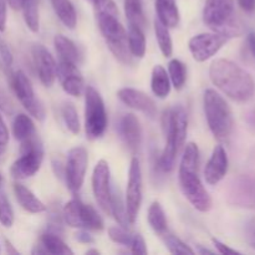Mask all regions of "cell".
Here are the masks:
<instances>
[{"label": "cell", "mask_w": 255, "mask_h": 255, "mask_svg": "<svg viewBox=\"0 0 255 255\" xmlns=\"http://www.w3.org/2000/svg\"><path fill=\"white\" fill-rule=\"evenodd\" d=\"M209 77L214 86L233 101L244 104L253 99L255 92L253 76L231 60H214L209 67Z\"/></svg>", "instance_id": "6da1fadb"}, {"label": "cell", "mask_w": 255, "mask_h": 255, "mask_svg": "<svg viewBox=\"0 0 255 255\" xmlns=\"http://www.w3.org/2000/svg\"><path fill=\"white\" fill-rule=\"evenodd\" d=\"M95 15L99 29L114 56L124 65L132 64L127 32L120 21L117 5L114 0H95Z\"/></svg>", "instance_id": "7a4b0ae2"}, {"label": "cell", "mask_w": 255, "mask_h": 255, "mask_svg": "<svg viewBox=\"0 0 255 255\" xmlns=\"http://www.w3.org/2000/svg\"><path fill=\"white\" fill-rule=\"evenodd\" d=\"M199 149L194 142L186 144L179 164L178 179L183 196L199 212H208L212 208V198L204 188L198 173Z\"/></svg>", "instance_id": "3957f363"}, {"label": "cell", "mask_w": 255, "mask_h": 255, "mask_svg": "<svg viewBox=\"0 0 255 255\" xmlns=\"http://www.w3.org/2000/svg\"><path fill=\"white\" fill-rule=\"evenodd\" d=\"M162 129L166 137V146L158 159V167L162 172L173 171L178 152L184 146L188 129V115L184 107L177 106L167 109L162 115Z\"/></svg>", "instance_id": "277c9868"}, {"label": "cell", "mask_w": 255, "mask_h": 255, "mask_svg": "<svg viewBox=\"0 0 255 255\" xmlns=\"http://www.w3.org/2000/svg\"><path fill=\"white\" fill-rule=\"evenodd\" d=\"M204 114L213 136L219 141H227L233 131V114L231 106L219 92L207 89L203 96Z\"/></svg>", "instance_id": "5b68a950"}, {"label": "cell", "mask_w": 255, "mask_h": 255, "mask_svg": "<svg viewBox=\"0 0 255 255\" xmlns=\"http://www.w3.org/2000/svg\"><path fill=\"white\" fill-rule=\"evenodd\" d=\"M203 21L214 32L236 37L243 34V27L234 17V0H206Z\"/></svg>", "instance_id": "8992f818"}, {"label": "cell", "mask_w": 255, "mask_h": 255, "mask_svg": "<svg viewBox=\"0 0 255 255\" xmlns=\"http://www.w3.org/2000/svg\"><path fill=\"white\" fill-rule=\"evenodd\" d=\"M44 159V148L36 133L21 142L20 157L11 164L10 173L15 179H26L40 169Z\"/></svg>", "instance_id": "52a82bcc"}, {"label": "cell", "mask_w": 255, "mask_h": 255, "mask_svg": "<svg viewBox=\"0 0 255 255\" xmlns=\"http://www.w3.org/2000/svg\"><path fill=\"white\" fill-rule=\"evenodd\" d=\"M107 128V112L101 95L92 86L85 89V131L89 139L104 136Z\"/></svg>", "instance_id": "ba28073f"}, {"label": "cell", "mask_w": 255, "mask_h": 255, "mask_svg": "<svg viewBox=\"0 0 255 255\" xmlns=\"http://www.w3.org/2000/svg\"><path fill=\"white\" fill-rule=\"evenodd\" d=\"M10 84L16 95L17 100L21 102L27 112L39 121H44L45 107L34 92L31 81L22 71L17 70L10 77Z\"/></svg>", "instance_id": "9c48e42d"}, {"label": "cell", "mask_w": 255, "mask_h": 255, "mask_svg": "<svg viewBox=\"0 0 255 255\" xmlns=\"http://www.w3.org/2000/svg\"><path fill=\"white\" fill-rule=\"evenodd\" d=\"M89 156L84 147H74L67 153L64 176L66 179L67 188L76 194L84 184L87 171Z\"/></svg>", "instance_id": "30bf717a"}, {"label": "cell", "mask_w": 255, "mask_h": 255, "mask_svg": "<svg viewBox=\"0 0 255 255\" xmlns=\"http://www.w3.org/2000/svg\"><path fill=\"white\" fill-rule=\"evenodd\" d=\"M126 211L129 223L136 222L142 203V172L139 161L134 157L131 161L128 172V182L126 189Z\"/></svg>", "instance_id": "8fae6325"}, {"label": "cell", "mask_w": 255, "mask_h": 255, "mask_svg": "<svg viewBox=\"0 0 255 255\" xmlns=\"http://www.w3.org/2000/svg\"><path fill=\"white\" fill-rule=\"evenodd\" d=\"M229 37L219 32H203L189 40V51L196 61L204 62L228 42Z\"/></svg>", "instance_id": "7c38bea8"}, {"label": "cell", "mask_w": 255, "mask_h": 255, "mask_svg": "<svg viewBox=\"0 0 255 255\" xmlns=\"http://www.w3.org/2000/svg\"><path fill=\"white\" fill-rule=\"evenodd\" d=\"M111 173L107 161L100 159L92 173V191L100 208L111 214Z\"/></svg>", "instance_id": "4fadbf2b"}, {"label": "cell", "mask_w": 255, "mask_h": 255, "mask_svg": "<svg viewBox=\"0 0 255 255\" xmlns=\"http://www.w3.org/2000/svg\"><path fill=\"white\" fill-rule=\"evenodd\" d=\"M56 76L66 94L75 97L81 96L85 89V84L84 77H82L80 70L77 69L76 64L60 60L56 67Z\"/></svg>", "instance_id": "5bb4252c"}, {"label": "cell", "mask_w": 255, "mask_h": 255, "mask_svg": "<svg viewBox=\"0 0 255 255\" xmlns=\"http://www.w3.org/2000/svg\"><path fill=\"white\" fill-rule=\"evenodd\" d=\"M31 54L40 81L45 87H51L55 82L57 67L54 57L46 47L40 44L32 46Z\"/></svg>", "instance_id": "9a60e30c"}, {"label": "cell", "mask_w": 255, "mask_h": 255, "mask_svg": "<svg viewBox=\"0 0 255 255\" xmlns=\"http://www.w3.org/2000/svg\"><path fill=\"white\" fill-rule=\"evenodd\" d=\"M229 202L238 207H251L255 206V176L238 177L234 179L229 189Z\"/></svg>", "instance_id": "2e32d148"}, {"label": "cell", "mask_w": 255, "mask_h": 255, "mask_svg": "<svg viewBox=\"0 0 255 255\" xmlns=\"http://www.w3.org/2000/svg\"><path fill=\"white\" fill-rule=\"evenodd\" d=\"M119 99L124 102L126 106L137 110L143 115L148 116L149 119H154L157 116V106L153 100L139 90L125 87L117 92Z\"/></svg>", "instance_id": "e0dca14e"}, {"label": "cell", "mask_w": 255, "mask_h": 255, "mask_svg": "<svg viewBox=\"0 0 255 255\" xmlns=\"http://www.w3.org/2000/svg\"><path fill=\"white\" fill-rule=\"evenodd\" d=\"M228 154L223 146H216L211 158L204 168V179L211 186H216L226 177L228 172Z\"/></svg>", "instance_id": "ac0fdd59"}, {"label": "cell", "mask_w": 255, "mask_h": 255, "mask_svg": "<svg viewBox=\"0 0 255 255\" xmlns=\"http://www.w3.org/2000/svg\"><path fill=\"white\" fill-rule=\"evenodd\" d=\"M119 133L127 148L132 152H136L141 144L142 131L139 121L133 114H127L120 120Z\"/></svg>", "instance_id": "d6986e66"}, {"label": "cell", "mask_w": 255, "mask_h": 255, "mask_svg": "<svg viewBox=\"0 0 255 255\" xmlns=\"http://www.w3.org/2000/svg\"><path fill=\"white\" fill-rule=\"evenodd\" d=\"M14 193L16 197V201L19 202V204L25 211L30 212V213H42V212L46 211V206L27 187L20 183H15Z\"/></svg>", "instance_id": "ffe728a7"}, {"label": "cell", "mask_w": 255, "mask_h": 255, "mask_svg": "<svg viewBox=\"0 0 255 255\" xmlns=\"http://www.w3.org/2000/svg\"><path fill=\"white\" fill-rule=\"evenodd\" d=\"M156 12L159 21L167 27L178 26L181 16L176 0H156Z\"/></svg>", "instance_id": "44dd1931"}, {"label": "cell", "mask_w": 255, "mask_h": 255, "mask_svg": "<svg viewBox=\"0 0 255 255\" xmlns=\"http://www.w3.org/2000/svg\"><path fill=\"white\" fill-rule=\"evenodd\" d=\"M151 89L158 99H166L171 92V80L164 67L161 65H156L152 70Z\"/></svg>", "instance_id": "7402d4cb"}, {"label": "cell", "mask_w": 255, "mask_h": 255, "mask_svg": "<svg viewBox=\"0 0 255 255\" xmlns=\"http://www.w3.org/2000/svg\"><path fill=\"white\" fill-rule=\"evenodd\" d=\"M54 46L56 50L57 55L60 56V60L64 61L72 62V64H79L80 54L77 46L72 40L64 35H56L54 39Z\"/></svg>", "instance_id": "603a6c76"}, {"label": "cell", "mask_w": 255, "mask_h": 255, "mask_svg": "<svg viewBox=\"0 0 255 255\" xmlns=\"http://www.w3.org/2000/svg\"><path fill=\"white\" fill-rule=\"evenodd\" d=\"M50 2L60 21L69 29H75L77 24V15L72 2L70 0H50Z\"/></svg>", "instance_id": "cb8c5ba5"}, {"label": "cell", "mask_w": 255, "mask_h": 255, "mask_svg": "<svg viewBox=\"0 0 255 255\" xmlns=\"http://www.w3.org/2000/svg\"><path fill=\"white\" fill-rule=\"evenodd\" d=\"M144 29L137 26V25H128V32H127V40H128V47L132 56L143 57L146 54V36H144Z\"/></svg>", "instance_id": "d4e9b609"}, {"label": "cell", "mask_w": 255, "mask_h": 255, "mask_svg": "<svg viewBox=\"0 0 255 255\" xmlns=\"http://www.w3.org/2000/svg\"><path fill=\"white\" fill-rule=\"evenodd\" d=\"M111 214L115 217L120 226L127 228L128 224H131L128 221V217H127L126 201L122 197L121 189L119 187L111 188Z\"/></svg>", "instance_id": "484cf974"}, {"label": "cell", "mask_w": 255, "mask_h": 255, "mask_svg": "<svg viewBox=\"0 0 255 255\" xmlns=\"http://www.w3.org/2000/svg\"><path fill=\"white\" fill-rule=\"evenodd\" d=\"M80 219H81V229H91V231L104 229V221H102L101 216L90 204H85L81 202Z\"/></svg>", "instance_id": "4316f807"}, {"label": "cell", "mask_w": 255, "mask_h": 255, "mask_svg": "<svg viewBox=\"0 0 255 255\" xmlns=\"http://www.w3.org/2000/svg\"><path fill=\"white\" fill-rule=\"evenodd\" d=\"M12 134H14L15 139L20 142L34 136L35 126L32 120L25 114L16 115L14 121H12Z\"/></svg>", "instance_id": "83f0119b"}, {"label": "cell", "mask_w": 255, "mask_h": 255, "mask_svg": "<svg viewBox=\"0 0 255 255\" xmlns=\"http://www.w3.org/2000/svg\"><path fill=\"white\" fill-rule=\"evenodd\" d=\"M41 244L49 254L54 255H67L74 254V252L66 246L64 241L59 237V234L52 233V232L47 231L46 233L42 234L41 237Z\"/></svg>", "instance_id": "f1b7e54d"}, {"label": "cell", "mask_w": 255, "mask_h": 255, "mask_svg": "<svg viewBox=\"0 0 255 255\" xmlns=\"http://www.w3.org/2000/svg\"><path fill=\"white\" fill-rule=\"evenodd\" d=\"M124 6L128 25H137V26L144 29L146 17H144L142 0H125Z\"/></svg>", "instance_id": "f546056e"}, {"label": "cell", "mask_w": 255, "mask_h": 255, "mask_svg": "<svg viewBox=\"0 0 255 255\" xmlns=\"http://www.w3.org/2000/svg\"><path fill=\"white\" fill-rule=\"evenodd\" d=\"M154 34H156L157 44L163 56L171 57L173 54V42H172L169 27L162 24L158 19L154 20Z\"/></svg>", "instance_id": "4dcf8cb0"}, {"label": "cell", "mask_w": 255, "mask_h": 255, "mask_svg": "<svg viewBox=\"0 0 255 255\" xmlns=\"http://www.w3.org/2000/svg\"><path fill=\"white\" fill-rule=\"evenodd\" d=\"M148 223L151 228L159 236H163L167 232V219L163 208L158 202H153L148 208Z\"/></svg>", "instance_id": "1f68e13d"}, {"label": "cell", "mask_w": 255, "mask_h": 255, "mask_svg": "<svg viewBox=\"0 0 255 255\" xmlns=\"http://www.w3.org/2000/svg\"><path fill=\"white\" fill-rule=\"evenodd\" d=\"M168 76L169 80H171V84L174 86V89L182 90L187 81L186 65L177 59L171 60L168 64Z\"/></svg>", "instance_id": "d6a6232c"}, {"label": "cell", "mask_w": 255, "mask_h": 255, "mask_svg": "<svg viewBox=\"0 0 255 255\" xmlns=\"http://www.w3.org/2000/svg\"><path fill=\"white\" fill-rule=\"evenodd\" d=\"M80 207H81V201L77 197L72 198L71 201L65 204L62 209V218L67 226L72 228L81 229V219H80Z\"/></svg>", "instance_id": "836d02e7"}, {"label": "cell", "mask_w": 255, "mask_h": 255, "mask_svg": "<svg viewBox=\"0 0 255 255\" xmlns=\"http://www.w3.org/2000/svg\"><path fill=\"white\" fill-rule=\"evenodd\" d=\"M25 24L32 32L39 31V9L36 0H25L21 5Z\"/></svg>", "instance_id": "e575fe53"}, {"label": "cell", "mask_w": 255, "mask_h": 255, "mask_svg": "<svg viewBox=\"0 0 255 255\" xmlns=\"http://www.w3.org/2000/svg\"><path fill=\"white\" fill-rule=\"evenodd\" d=\"M61 115L67 129L74 134L79 133L80 132L79 115H77L76 109H75V106L71 104V102H66V104H64V106L61 107Z\"/></svg>", "instance_id": "d590c367"}, {"label": "cell", "mask_w": 255, "mask_h": 255, "mask_svg": "<svg viewBox=\"0 0 255 255\" xmlns=\"http://www.w3.org/2000/svg\"><path fill=\"white\" fill-rule=\"evenodd\" d=\"M0 223L5 228H10L14 224V211L5 192L0 188Z\"/></svg>", "instance_id": "8d00e7d4"}, {"label": "cell", "mask_w": 255, "mask_h": 255, "mask_svg": "<svg viewBox=\"0 0 255 255\" xmlns=\"http://www.w3.org/2000/svg\"><path fill=\"white\" fill-rule=\"evenodd\" d=\"M163 241L166 247L168 248V251L171 252L172 254H194L196 252L193 251L192 248H189L184 242H182L181 239L177 238L176 236L169 233H164L163 236Z\"/></svg>", "instance_id": "74e56055"}, {"label": "cell", "mask_w": 255, "mask_h": 255, "mask_svg": "<svg viewBox=\"0 0 255 255\" xmlns=\"http://www.w3.org/2000/svg\"><path fill=\"white\" fill-rule=\"evenodd\" d=\"M109 237L112 242L117 244H122V246H131L132 238L133 234L129 233L127 228L122 226H116L109 228Z\"/></svg>", "instance_id": "f35d334b"}, {"label": "cell", "mask_w": 255, "mask_h": 255, "mask_svg": "<svg viewBox=\"0 0 255 255\" xmlns=\"http://www.w3.org/2000/svg\"><path fill=\"white\" fill-rule=\"evenodd\" d=\"M131 252L136 255H144L147 254V246L144 242L143 237L141 234H133L131 243Z\"/></svg>", "instance_id": "ab89813d"}, {"label": "cell", "mask_w": 255, "mask_h": 255, "mask_svg": "<svg viewBox=\"0 0 255 255\" xmlns=\"http://www.w3.org/2000/svg\"><path fill=\"white\" fill-rule=\"evenodd\" d=\"M246 241L252 248L255 249V219H249L244 227Z\"/></svg>", "instance_id": "60d3db41"}, {"label": "cell", "mask_w": 255, "mask_h": 255, "mask_svg": "<svg viewBox=\"0 0 255 255\" xmlns=\"http://www.w3.org/2000/svg\"><path fill=\"white\" fill-rule=\"evenodd\" d=\"M0 57H1L2 62L5 64V66H11L12 54H11V51H10L7 44L4 41V39H2V37H0Z\"/></svg>", "instance_id": "b9f144b4"}, {"label": "cell", "mask_w": 255, "mask_h": 255, "mask_svg": "<svg viewBox=\"0 0 255 255\" xmlns=\"http://www.w3.org/2000/svg\"><path fill=\"white\" fill-rule=\"evenodd\" d=\"M213 244H214V247L217 248V251H218L221 254H224V255H232V254L238 255V254H241V252H238V251H236V249L231 248V247H228L227 244L222 243L221 241H218V239H216V238H213Z\"/></svg>", "instance_id": "7bdbcfd3"}, {"label": "cell", "mask_w": 255, "mask_h": 255, "mask_svg": "<svg viewBox=\"0 0 255 255\" xmlns=\"http://www.w3.org/2000/svg\"><path fill=\"white\" fill-rule=\"evenodd\" d=\"M75 239L82 244H94L95 243L94 237H92L90 233H87V231H85V229H80V231L75 234Z\"/></svg>", "instance_id": "ee69618b"}, {"label": "cell", "mask_w": 255, "mask_h": 255, "mask_svg": "<svg viewBox=\"0 0 255 255\" xmlns=\"http://www.w3.org/2000/svg\"><path fill=\"white\" fill-rule=\"evenodd\" d=\"M7 141H9V131H7L4 120L0 116V146L4 147L7 143Z\"/></svg>", "instance_id": "f6af8a7d"}, {"label": "cell", "mask_w": 255, "mask_h": 255, "mask_svg": "<svg viewBox=\"0 0 255 255\" xmlns=\"http://www.w3.org/2000/svg\"><path fill=\"white\" fill-rule=\"evenodd\" d=\"M6 26V0H0V31Z\"/></svg>", "instance_id": "bcb514c9"}, {"label": "cell", "mask_w": 255, "mask_h": 255, "mask_svg": "<svg viewBox=\"0 0 255 255\" xmlns=\"http://www.w3.org/2000/svg\"><path fill=\"white\" fill-rule=\"evenodd\" d=\"M241 9H243L246 12L255 11V0H237Z\"/></svg>", "instance_id": "7dc6e473"}, {"label": "cell", "mask_w": 255, "mask_h": 255, "mask_svg": "<svg viewBox=\"0 0 255 255\" xmlns=\"http://www.w3.org/2000/svg\"><path fill=\"white\" fill-rule=\"evenodd\" d=\"M247 45H248V49L251 51L252 56L255 59V31H251L247 36Z\"/></svg>", "instance_id": "c3c4849f"}, {"label": "cell", "mask_w": 255, "mask_h": 255, "mask_svg": "<svg viewBox=\"0 0 255 255\" xmlns=\"http://www.w3.org/2000/svg\"><path fill=\"white\" fill-rule=\"evenodd\" d=\"M248 122L253 128H255V111L251 112V115L248 116Z\"/></svg>", "instance_id": "681fc988"}, {"label": "cell", "mask_w": 255, "mask_h": 255, "mask_svg": "<svg viewBox=\"0 0 255 255\" xmlns=\"http://www.w3.org/2000/svg\"><path fill=\"white\" fill-rule=\"evenodd\" d=\"M5 246H6V251L7 253H12V254H17V252L12 248V246L10 244L9 241H5Z\"/></svg>", "instance_id": "f907efd6"}, {"label": "cell", "mask_w": 255, "mask_h": 255, "mask_svg": "<svg viewBox=\"0 0 255 255\" xmlns=\"http://www.w3.org/2000/svg\"><path fill=\"white\" fill-rule=\"evenodd\" d=\"M199 253L201 254H213V252L209 251V249H204V248H201V251H199Z\"/></svg>", "instance_id": "816d5d0a"}, {"label": "cell", "mask_w": 255, "mask_h": 255, "mask_svg": "<svg viewBox=\"0 0 255 255\" xmlns=\"http://www.w3.org/2000/svg\"><path fill=\"white\" fill-rule=\"evenodd\" d=\"M87 254H100V252L96 249H91V251H87Z\"/></svg>", "instance_id": "f5cc1de1"}, {"label": "cell", "mask_w": 255, "mask_h": 255, "mask_svg": "<svg viewBox=\"0 0 255 255\" xmlns=\"http://www.w3.org/2000/svg\"><path fill=\"white\" fill-rule=\"evenodd\" d=\"M2 148H4V147H2V146H0V153H1V152H2Z\"/></svg>", "instance_id": "db71d44e"}, {"label": "cell", "mask_w": 255, "mask_h": 255, "mask_svg": "<svg viewBox=\"0 0 255 255\" xmlns=\"http://www.w3.org/2000/svg\"><path fill=\"white\" fill-rule=\"evenodd\" d=\"M1 181H2V178H1V174H0V183H1Z\"/></svg>", "instance_id": "11a10c76"}, {"label": "cell", "mask_w": 255, "mask_h": 255, "mask_svg": "<svg viewBox=\"0 0 255 255\" xmlns=\"http://www.w3.org/2000/svg\"><path fill=\"white\" fill-rule=\"evenodd\" d=\"M89 1H91V2H94V1H95V0H89Z\"/></svg>", "instance_id": "9f6ffc18"}, {"label": "cell", "mask_w": 255, "mask_h": 255, "mask_svg": "<svg viewBox=\"0 0 255 255\" xmlns=\"http://www.w3.org/2000/svg\"><path fill=\"white\" fill-rule=\"evenodd\" d=\"M21 1H22V2H24V1H25V0H21Z\"/></svg>", "instance_id": "6f0895ef"}]
</instances>
